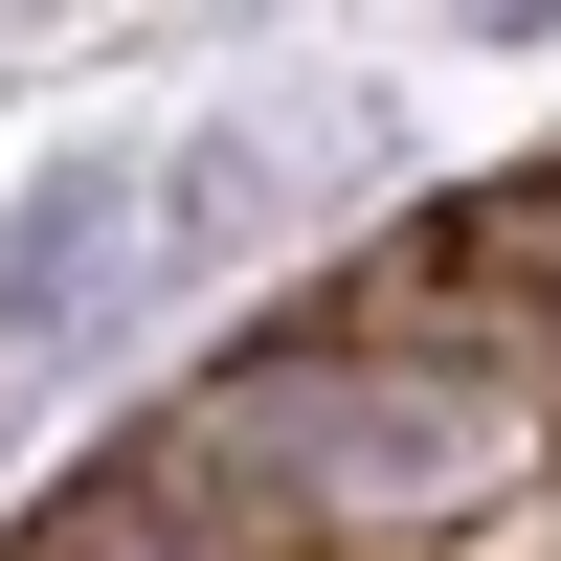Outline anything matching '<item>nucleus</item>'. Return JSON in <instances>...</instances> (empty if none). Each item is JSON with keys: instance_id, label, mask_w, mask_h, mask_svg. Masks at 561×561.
Returning a JSON list of instances; mask_svg holds the SVG:
<instances>
[{"instance_id": "f257e3e1", "label": "nucleus", "mask_w": 561, "mask_h": 561, "mask_svg": "<svg viewBox=\"0 0 561 561\" xmlns=\"http://www.w3.org/2000/svg\"><path fill=\"white\" fill-rule=\"evenodd\" d=\"M203 472L225 561L270 539H404V517H472L494 472L539 449V382L517 359H359V337H270L203 427H158Z\"/></svg>"}, {"instance_id": "f03ea898", "label": "nucleus", "mask_w": 561, "mask_h": 561, "mask_svg": "<svg viewBox=\"0 0 561 561\" xmlns=\"http://www.w3.org/2000/svg\"><path fill=\"white\" fill-rule=\"evenodd\" d=\"M113 203H135V180H113V158H68L23 225H0V359H45L90 293H113Z\"/></svg>"}, {"instance_id": "7ed1b4c3", "label": "nucleus", "mask_w": 561, "mask_h": 561, "mask_svg": "<svg viewBox=\"0 0 561 561\" xmlns=\"http://www.w3.org/2000/svg\"><path fill=\"white\" fill-rule=\"evenodd\" d=\"M23 561H225V517H203L180 449H113V472H68V494L23 517Z\"/></svg>"}]
</instances>
